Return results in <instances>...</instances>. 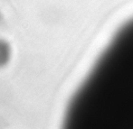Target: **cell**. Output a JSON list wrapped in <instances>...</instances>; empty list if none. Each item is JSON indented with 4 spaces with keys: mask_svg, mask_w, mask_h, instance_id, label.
I'll use <instances>...</instances> for the list:
<instances>
[{
    "mask_svg": "<svg viewBox=\"0 0 133 129\" xmlns=\"http://www.w3.org/2000/svg\"><path fill=\"white\" fill-rule=\"evenodd\" d=\"M75 128H133V18L115 33L68 110Z\"/></svg>",
    "mask_w": 133,
    "mask_h": 129,
    "instance_id": "cell-1",
    "label": "cell"
},
{
    "mask_svg": "<svg viewBox=\"0 0 133 129\" xmlns=\"http://www.w3.org/2000/svg\"><path fill=\"white\" fill-rule=\"evenodd\" d=\"M12 50L6 41L0 39V68L8 63L11 58Z\"/></svg>",
    "mask_w": 133,
    "mask_h": 129,
    "instance_id": "cell-2",
    "label": "cell"
}]
</instances>
